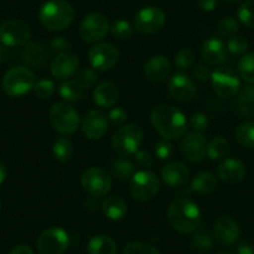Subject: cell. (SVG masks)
Masks as SVG:
<instances>
[{
  "instance_id": "1",
  "label": "cell",
  "mask_w": 254,
  "mask_h": 254,
  "mask_svg": "<svg viewBox=\"0 0 254 254\" xmlns=\"http://www.w3.org/2000/svg\"><path fill=\"white\" fill-rule=\"evenodd\" d=\"M150 120L155 130L166 140L182 137L187 130V120L183 112L172 105H157L152 109Z\"/></svg>"
},
{
  "instance_id": "2",
  "label": "cell",
  "mask_w": 254,
  "mask_h": 254,
  "mask_svg": "<svg viewBox=\"0 0 254 254\" xmlns=\"http://www.w3.org/2000/svg\"><path fill=\"white\" fill-rule=\"evenodd\" d=\"M167 219L175 231L190 234L199 227L201 211L193 201L188 198H177L168 206Z\"/></svg>"
},
{
  "instance_id": "3",
  "label": "cell",
  "mask_w": 254,
  "mask_h": 254,
  "mask_svg": "<svg viewBox=\"0 0 254 254\" xmlns=\"http://www.w3.org/2000/svg\"><path fill=\"white\" fill-rule=\"evenodd\" d=\"M74 18V8L65 0H50L44 4L39 11V20L41 25L53 31L66 29L71 25Z\"/></svg>"
},
{
  "instance_id": "4",
  "label": "cell",
  "mask_w": 254,
  "mask_h": 254,
  "mask_svg": "<svg viewBox=\"0 0 254 254\" xmlns=\"http://www.w3.org/2000/svg\"><path fill=\"white\" fill-rule=\"evenodd\" d=\"M143 141V131L138 125L127 124L120 127L112 138V148L121 157L135 155Z\"/></svg>"
},
{
  "instance_id": "5",
  "label": "cell",
  "mask_w": 254,
  "mask_h": 254,
  "mask_svg": "<svg viewBox=\"0 0 254 254\" xmlns=\"http://www.w3.org/2000/svg\"><path fill=\"white\" fill-rule=\"evenodd\" d=\"M35 75L24 66H15L4 75L1 86L4 92L11 97H20L28 94L35 86Z\"/></svg>"
},
{
  "instance_id": "6",
  "label": "cell",
  "mask_w": 254,
  "mask_h": 254,
  "mask_svg": "<svg viewBox=\"0 0 254 254\" xmlns=\"http://www.w3.org/2000/svg\"><path fill=\"white\" fill-rule=\"evenodd\" d=\"M49 120L54 130L61 135H71L80 126L79 112L65 102H59L51 107Z\"/></svg>"
},
{
  "instance_id": "7",
  "label": "cell",
  "mask_w": 254,
  "mask_h": 254,
  "mask_svg": "<svg viewBox=\"0 0 254 254\" xmlns=\"http://www.w3.org/2000/svg\"><path fill=\"white\" fill-rule=\"evenodd\" d=\"M131 194L140 202L151 201L160 190V180L151 171H137L130 181Z\"/></svg>"
},
{
  "instance_id": "8",
  "label": "cell",
  "mask_w": 254,
  "mask_h": 254,
  "mask_svg": "<svg viewBox=\"0 0 254 254\" xmlns=\"http://www.w3.org/2000/svg\"><path fill=\"white\" fill-rule=\"evenodd\" d=\"M69 246V236L60 227L45 229L39 236L36 247L40 254H63Z\"/></svg>"
},
{
  "instance_id": "9",
  "label": "cell",
  "mask_w": 254,
  "mask_h": 254,
  "mask_svg": "<svg viewBox=\"0 0 254 254\" xmlns=\"http://www.w3.org/2000/svg\"><path fill=\"white\" fill-rule=\"evenodd\" d=\"M211 81L214 92L223 99L236 96L241 89L238 75L229 66L219 67L212 72Z\"/></svg>"
},
{
  "instance_id": "10",
  "label": "cell",
  "mask_w": 254,
  "mask_h": 254,
  "mask_svg": "<svg viewBox=\"0 0 254 254\" xmlns=\"http://www.w3.org/2000/svg\"><path fill=\"white\" fill-rule=\"evenodd\" d=\"M31 35L30 26L23 20L13 19L0 25V41L9 48L25 45Z\"/></svg>"
},
{
  "instance_id": "11",
  "label": "cell",
  "mask_w": 254,
  "mask_h": 254,
  "mask_svg": "<svg viewBox=\"0 0 254 254\" xmlns=\"http://www.w3.org/2000/svg\"><path fill=\"white\" fill-rule=\"evenodd\" d=\"M81 185L92 197H102L111 190L112 180L107 171L100 167H91L82 173Z\"/></svg>"
},
{
  "instance_id": "12",
  "label": "cell",
  "mask_w": 254,
  "mask_h": 254,
  "mask_svg": "<svg viewBox=\"0 0 254 254\" xmlns=\"http://www.w3.org/2000/svg\"><path fill=\"white\" fill-rule=\"evenodd\" d=\"M110 25L105 15L100 13H91L85 16L79 28L80 36L85 43H99L106 36Z\"/></svg>"
},
{
  "instance_id": "13",
  "label": "cell",
  "mask_w": 254,
  "mask_h": 254,
  "mask_svg": "<svg viewBox=\"0 0 254 254\" xmlns=\"http://www.w3.org/2000/svg\"><path fill=\"white\" fill-rule=\"evenodd\" d=\"M120 53L115 45L110 43H99L89 51V61L94 69L109 71L119 63Z\"/></svg>"
},
{
  "instance_id": "14",
  "label": "cell",
  "mask_w": 254,
  "mask_h": 254,
  "mask_svg": "<svg viewBox=\"0 0 254 254\" xmlns=\"http://www.w3.org/2000/svg\"><path fill=\"white\" fill-rule=\"evenodd\" d=\"M166 15L157 6H146L135 16V29L137 33L150 35L160 31L165 26Z\"/></svg>"
},
{
  "instance_id": "15",
  "label": "cell",
  "mask_w": 254,
  "mask_h": 254,
  "mask_svg": "<svg viewBox=\"0 0 254 254\" xmlns=\"http://www.w3.org/2000/svg\"><path fill=\"white\" fill-rule=\"evenodd\" d=\"M79 65L80 60L75 54L69 53V51L58 54L50 63L51 75L58 81H66L76 74Z\"/></svg>"
},
{
  "instance_id": "16",
  "label": "cell",
  "mask_w": 254,
  "mask_h": 254,
  "mask_svg": "<svg viewBox=\"0 0 254 254\" xmlns=\"http://www.w3.org/2000/svg\"><path fill=\"white\" fill-rule=\"evenodd\" d=\"M207 138L201 132L188 133L181 142L182 156L190 162H199L207 155Z\"/></svg>"
},
{
  "instance_id": "17",
  "label": "cell",
  "mask_w": 254,
  "mask_h": 254,
  "mask_svg": "<svg viewBox=\"0 0 254 254\" xmlns=\"http://www.w3.org/2000/svg\"><path fill=\"white\" fill-rule=\"evenodd\" d=\"M109 128V117L100 110L87 112L81 122V130L90 140H99L104 137Z\"/></svg>"
},
{
  "instance_id": "18",
  "label": "cell",
  "mask_w": 254,
  "mask_h": 254,
  "mask_svg": "<svg viewBox=\"0 0 254 254\" xmlns=\"http://www.w3.org/2000/svg\"><path fill=\"white\" fill-rule=\"evenodd\" d=\"M168 92L178 102H188L197 94L193 80L185 74H175L168 81Z\"/></svg>"
},
{
  "instance_id": "19",
  "label": "cell",
  "mask_w": 254,
  "mask_h": 254,
  "mask_svg": "<svg viewBox=\"0 0 254 254\" xmlns=\"http://www.w3.org/2000/svg\"><path fill=\"white\" fill-rule=\"evenodd\" d=\"M214 237L217 241L226 246H232L236 243L241 236V229L238 223L229 216H222L214 222L213 227Z\"/></svg>"
},
{
  "instance_id": "20",
  "label": "cell",
  "mask_w": 254,
  "mask_h": 254,
  "mask_svg": "<svg viewBox=\"0 0 254 254\" xmlns=\"http://www.w3.org/2000/svg\"><path fill=\"white\" fill-rule=\"evenodd\" d=\"M227 46L221 39L212 38L203 43L202 46V59L211 66H217L226 61L227 59Z\"/></svg>"
},
{
  "instance_id": "21",
  "label": "cell",
  "mask_w": 254,
  "mask_h": 254,
  "mask_svg": "<svg viewBox=\"0 0 254 254\" xmlns=\"http://www.w3.org/2000/svg\"><path fill=\"white\" fill-rule=\"evenodd\" d=\"M161 176H162L163 182L170 187H183L188 182L190 171L183 163L176 161V162H170L163 166Z\"/></svg>"
},
{
  "instance_id": "22",
  "label": "cell",
  "mask_w": 254,
  "mask_h": 254,
  "mask_svg": "<svg viewBox=\"0 0 254 254\" xmlns=\"http://www.w3.org/2000/svg\"><path fill=\"white\" fill-rule=\"evenodd\" d=\"M143 71L147 80L152 82H161L170 75L171 63L166 56L155 55L145 64Z\"/></svg>"
},
{
  "instance_id": "23",
  "label": "cell",
  "mask_w": 254,
  "mask_h": 254,
  "mask_svg": "<svg viewBox=\"0 0 254 254\" xmlns=\"http://www.w3.org/2000/svg\"><path fill=\"white\" fill-rule=\"evenodd\" d=\"M246 176V168L241 161L236 158H226L218 167V177L228 185L242 182Z\"/></svg>"
},
{
  "instance_id": "24",
  "label": "cell",
  "mask_w": 254,
  "mask_h": 254,
  "mask_svg": "<svg viewBox=\"0 0 254 254\" xmlns=\"http://www.w3.org/2000/svg\"><path fill=\"white\" fill-rule=\"evenodd\" d=\"M21 60L30 67L41 69L45 66L46 60H48V54L45 48L40 43L36 41H29L24 45L21 51Z\"/></svg>"
},
{
  "instance_id": "25",
  "label": "cell",
  "mask_w": 254,
  "mask_h": 254,
  "mask_svg": "<svg viewBox=\"0 0 254 254\" xmlns=\"http://www.w3.org/2000/svg\"><path fill=\"white\" fill-rule=\"evenodd\" d=\"M119 89L114 82L105 81L97 85L94 90V101L95 104L102 109H111L116 105L119 100Z\"/></svg>"
},
{
  "instance_id": "26",
  "label": "cell",
  "mask_w": 254,
  "mask_h": 254,
  "mask_svg": "<svg viewBox=\"0 0 254 254\" xmlns=\"http://www.w3.org/2000/svg\"><path fill=\"white\" fill-rule=\"evenodd\" d=\"M102 213L111 221H120L127 213V203L120 196H109L102 202Z\"/></svg>"
},
{
  "instance_id": "27",
  "label": "cell",
  "mask_w": 254,
  "mask_h": 254,
  "mask_svg": "<svg viewBox=\"0 0 254 254\" xmlns=\"http://www.w3.org/2000/svg\"><path fill=\"white\" fill-rule=\"evenodd\" d=\"M87 252L89 254H116L117 244L111 237L99 234L92 237L87 244Z\"/></svg>"
},
{
  "instance_id": "28",
  "label": "cell",
  "mask_w": 254,
  "mask_h": 254,
  "mask_svg": "<svg viewBox=\"0 0 254 254\" xmlns=\"http://www.w3.org/2000/svg\"><path fill=\"white\" fill-rule=\"evenodd\" d=\"M237 110L244 117H254V92L253 86H243L238 91Z\"/></svg>"
},
{
  "instance_id": "29",
  "label": "cell",
  "mask_w": 254,
  "mask_h": 254,
  "mask_svg": "<svg viewBox=\"0 0 254 254\" xmlns=\"http://www.w3.org/2000/svg\"><path fill=\"white\" fill-rule=\"evenodd\" d=\"M217 177L211 172H199L192 181V190L197 193L208 194L217 188Z\"/></svg>"
},
{
  "instance_id": "30",
  "label": "cell",
  "mask_w": 254,
  "mask_h": 254,
  "mask_svg": "<svg viewBox=\"0 0 254 254\" xmlns=\"http://www.w3.org/2000/svg\"><path fill=\"white\" fill-rule=\"evenodd\" d=\"M59 95L67 102H77L84 96V89L76 80H66L59 86Z\"/></svg>"
},
{
  "instance_id": "31",
  "label": "cell",
  "mask_w": 254,
  "mask_h": 254,
  "mask_svg": "<svg viewBox=\"0 0 254 254\" xmlns=\"http://www.w3.org/2000/svg\"><path fill=\"white\" fill-rule=\"evenodd\" d=\"M228 152L229 142L227 138L222 137V136L214 137L213 140L209 141L208 146H207V156L213 161L223 160L227 157Z\"/></svg>"
},
{
  "instance_id": "32",
  "label": "cell",
  "mask_w": 254,
  "mask_h": 254,
  "mask_svg": "<svg viewBox=\"0 0 254 254\" xmlns=\"http://www.w3.org/2000/svg\"><path fill=\"white\" fill-rule=\"evenodd\" d=\"M111 172L114 175V177H116L117 180L126 181L131 180L133 175H135L136 170L133 163L127 158H117L112 162L111 165Z\"/></svg>"
},
{
  "instance_id": "33",
  "label": "cell",
  "mask_w": 254,
  "mask_h": 254,
  "mask_svg": "<svg viewBox=\"0 0 254 254\" xmlns=\"http://www.w3.org/2000/svg\"><path fill=\"white\" fill-rule=\"evenodd\" d=\"M236 138L243 147L254 148V121L242 122L237 127Z\"/></svg>"
},
{
  "instance_id": "34",
  "label": "cell",
  "mask_w": 254,
  "mask_h": 254,
  "mask_svg": "<svg viewBox=\"0 0 254 254\" xmlns=\"http://www.w3.org/2000/svg\"><path fill=\"white\" fill-rule=\"evenodd\" d=\"M53 153L56 160L61 161V162H66L74 155V146L69 138L60 137L54 142Z\"/></svg>"
},
{
  "instance_id": "35",
  "label": "cell",
  "mask_w": 254,
  "mask_h": 254,
  "mask_svg": "<svg viewBox=\"0 0 254 254\" xmlns=\"http://www.w3.org/2000/svg\"><path fill=\"white\" fill-rule=\"evenodd\" d=\"M239 76L248 84H254V53L244 54L238 61Z\"/></svg>"
},
{
  "instance_id": "36",
  "label": "cell",
  "mask_w": 254,
  "mask_h": 254,
  "mask_svg": "<svg viewBox=\"0 0 254 254\" xmlns=\"http://www.w3.org/2000/svg\"><path fill=\"white\" fill-rule=\"evenodd\" d=\"M239 21L248 28L254 29V0H247L237 11Z\"/></svg>"
},
{
  "instance_id": "37",
  "label": "cell",
  "mask_w": 254,
  "mask_h": 254,
  "mask_svg": "<svg viewBox=\"0 0 254 254\" xmlns=\"http://www.w3.org/2000/svg\"><path fill=\"white\" fill-rule=\"evenodd\" d=\"M239 30V23L237 19L232 18V16H227L223 18L217 25V33L222 36V38H232V36L237 35Z\"/></svg>"
},
{
  "instance_id": "38",
  "label": "cell",
  "mask_w": 254,
  "mask_h": 254,
  "mask_svg": "<svg viewBox=\"0 0 254 254\" xmlns=\"http://www.w3.org/2000/svg\"><path fill=\"white\" fill-rule=\"evenodd\" d=\"M192 243L196 248L201 249V251L206 252L213 247V238H212L211 233L207 232L206 229L197 228L194 231L193 237H192Z\"/></svg>"
},
{
  "instance_id": "39",
  "label": "cell",
  "mask_w": 254,
  "mask_h": 254,
  "mask_svg": "<svg viewBox=\"0 0 254 254\" xmlns=\"http://www.w3.org/2000/svg\"><path fill=\"white\" fill-rule=\"evenodd\" d=\"M122 254H161L156 247L145 242H132L124 248Z\"/></svg>"
},
{
  "instance_id": "40",
  "label": "cell",
  "mask_w": 254,
  "mask_h": 254,
  "mask_svg": "<svg viewBox=\"0 0 254 254\" xmlns=\"http://www.w3.org/2000/svg\"><path fill=\"white\" fill-rule=\"evenodd\" d=\"M194 54L190 49H181L175 56V65L180 70H187L193 66Z\"/></svg>"
},
{
  "instance_id": "41",
  "label": "cell",
  "mask_w": 254,
  "mask_h": 254,
  "mask_svg": "<svg viewBox=\"0 0 254 254\" xmlns=\"http://www.w3.org/2000/svg\"><path fill=\"white\" fill-rule=\"evenodd\" d=\"M111 34L117 39H128L132 36L133 28L127 20H116L111 25Z\"/></svg>"
},
{
  "instance_id": "42",
  "label": "cell",
  "mask_w": 254,
  "mask_h": 254,
  "mask_svg": "<svg viewBox=\"0 0 254 254\" xmlns=\"http://www.w3.org/2000/svg\"><path fill=\"white\" fill-rule=\"evenodd\" d=\"M33 90L39 99L46 100L50 99L54 95V92H55V85H54V82L51 80L43 79L35 82V86H34Z\"/></svg>"
},
{
  "instance_id": "43",
  "label": "cell",
  "mask_w": 254,
  "mask_h": 254,
  "mask_svg": "<svg viewBox=\"0 0 254 254\" xmlns=\"http://www.w3.org/2000/svg\"><path fill=\"white\" fill-rule=\"evenodd\" d=\"M97 75L96 72L94 71L92 69H82L81 71L77 74L76 81L81 85V87L84 90L86 89H91L94 87L95 85L97 84Z\"/></svg>"
},
{
  "instance_id": "44",
  "label": "cell",
  "mask_w": 254,
  "mask_h": 254,
  "mask_svg": "<svg viewBox=\"0 0 254 254\" xmlns=\"http://www.w3.org/2000/svg\"><path fill=\"white\" fill-rule=\"evenodd\" d=\"M227 49L231 51L234 55H242L248 49V40L244 36L234 35L229 38L228 44H227Z\"/></svg>"
},
{
  "instance_id": "45",
  "label": "cell",
  "mask_w": 254,
  "mask_h": 254,
  "mask_svg": "<svg viewBox=\"0 0 254 254\" xmlns=\"http://www.w3.org/2000/svg\"><path fill=\"white\" fill-rule=\"evenodd\" d=\"M155 152L160 160H167L173 153L172 143L170 142V140H166V138L158 141L155 146Z\"/></svg>"
},
{
  "instance_id": "46",
  "label": "cell",
  "mask_w": 254,
  "mask_h": 254,
  "mask_svg": "<svg viewBox=\"0 0 254 254\" xmlns=\"http://www.w3.org/2000/svg\"><path fill=\"white\" fill-rule=\"evenodd\" d=\"M208 125V117L204 114H202V112H196L190 117V126H192V128L196 130V132H202V131L207 130Z\"/></svg>"
},
{
  "instance_id": "47",
  "label": "cell",
  "mask_w": 254,
  "mask_h": 254,
  "mask_svg": "<svg viewBox=\"0 0 254 254\" xmlns=\"http://www.w3.org/2000/svg\"><path fill=\"white\" fill-rule=\"evenodd\" d=\"M127 117H128V114L122 107H114L109 114V120L115 125L125 124L127 121Z\"/></svg>"
},
{
  "instance_id": "48",
  "label": "cell",
  "mask_w": 254,
  "mask_h": 254,
  "mask_svg": "<svg viewBox=\"0 0 254 254\" xmlns=\"http://www.w3.org/2000/svg\"><path fill=\"white\" fill-rule=\"evenodd\" d=\"M70 46V41L67 40L66 38H64V36H56L51 40L50 43V48L54 53H66V50L69 49Z\"/></svg>"
},
{
  "instance_id": "49",
  "label": "cell",
  "mask_w": 254,
  "mask_h": 254,
  "mask_svg": "<svg viewBox=\"0 0 254 254\" xmlns=\"http://www.w3.org/2000/svg\"><path fill=\"white\" fill-rule=\"evenodd\" d=\"M193 76L197 81H208L212 77V71L207 65H197L193 69Z\"/></svg>"
},
{
  "instance_id": "50",
  "label": "cell",
  "mask_w": 254,
  "mask_h": 254,
  "mask_svg": "<svg viewBox=\"0 0 254 254\" xmlns=\"http://www.w3.org/2000/svg\"><path fill=\"white\" fill-rule=\"evenodd\" d=\"M135 160L137 162L138 166L141 167H148V166L152 165V155H151L148 151L145 150H138L137 152L135 153Z\"/></svg>"
},
{
  "instance_id": "51",
  "label": "cell",
  "mask_w": 254,
  "mask_h": 254,
  "mask_svg": "<svg viewBox=\"0 0 254 254\" xmlns=\"http://www.w3.org/2000/svg\"><path fill=\"white\" fill-rule=\"evenodd\" d=\"M199 9L203 11H213L218 5V0H197Z\"/></svg>"
},
{
  "instance_id": "52",
  "label": "cell",
  "mask_w": 254,
  "mask_h": 254,
  "mask_svg": "<svg viewBox=\"0 0 254 254\" xmlns=\"http://www.w3.org/2000/svg\"><path fill=\"white\" fill-rule=\"evenodd\" d=\"M238 254H254V244L251 242H242L237 248Z\"/></svg>"
},
{
  "instance_id": "53",
  "label": "cell",
  "mask_w": 254,
  "mask_h": 254,
  "mask_svg": "<svg viewBox=\"0 0 254 254\" xmlns=\"http://www.w3.org/2000/svg\"><path fill=\"white\" fill-rule=\"evenodd\" d=\"M9 254H34L33 249L29 246H25V244H20V246L14 247L10 251Z\"/></svg>"
},
{
  "instance_id": "54",
  "label": "cell",
  "mask_w": 254,
  "mask_h": 254,
  "mask_svg": "<svg viewBox=\"0 0 254 254\" xmlns=\"http://www.w3.org/2000/svg\"><path fill=\"white\" fill-rule=\"evenodd\" d=\"M9 56H10V54H9L8 46L0 45V64L6 63L9 60Z\"/></svg>"
},
{
  "instance_id": "55",
  "label": "cell",
  "mask_w": 254,
  "mask_h": 254,
  "mask_svg": "<svg viewBox=\"0 0 254 254\" xmlns=\"http://www.w3.org/2000/svg\"><path fill=\"white\" fill-rule=\"evenodd\" d=\"M5 177H6V168L3 163H0V185L4 182Z\"/></svg>"
},
{
  "instance_id": "56",
  "label": "cell",
  "mask_w": 254,
  "mask_h": 254,
  "mask_svg": "<svg viewBox=\"0 0 254 254\" xmlns=\"http://www.w3.org/2000/svg\"><path fill=\"white\" fill-rule=\"evenodd\" d=\"M216 254H233V253H232V252H229V251H221V252H218V253H216Z\"/></svg>"
},
{
  "instance_id": "57",
  "label": "cell",
  "mask_w": 254,
  "mask_h": 254,
  "mask_svg": "<svg viewBox=\"0 0 254 254\" xmlns=\"http://www.w3.org/2000/svg\"><path fill=\"white\" fill-rule=\"evenodd\" d=\"M227 3H236V1H239V0H224Z\"/></svg>"
},
{
  "instance_id": "58",
  "label": "cell",
  "mask_w": 254,
  "mask_h": 254,
  "mask_svg": "<svg viewBox=\"0 0 254 254\" xmlns=\"http://www.w3.org/2000/svg\"><path fill=\"white\" fill-rule=\"evenodd\" d=\"M0 211H1V204H0Z\"/></svg>"
},
{
  "instance_id": "59",
  "label": "cell",
  "mask_w": 254,
  "mask_h": 254,
  "mask_svg": "<svg viewBox=\"0 0 254 254\" xmlns=\"http://www.w3.org/2000/svg\"><path fill=\"white\" fill-rule=\"evenodd\" d=\"M253 92H254V86H253Z\"/></svg>"
}]
</instances>
